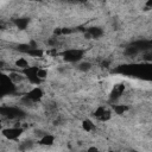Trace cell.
I'll list each match as a JSON object with an SVG mask.
<instances>
[{
	"instance_id": "6da1fadb",
	"label": "cell",
	"mask_w": 152,
	"mask_h": 152,
	"mask_svg": "<svg viewBox=\"0 0 152 152\" xmlns=\"http://www.w3.org/2000/svg\"><path fill=\"white\" fill-rule=\"evenodd\" d=\"M21 132H23L21 128L14 127V126H11V127H8V128H4V129H2V134H4L6 138L11 139V140L19 138L20 134H21Z\"/></svg>"
},
{
	"instance_id": "7a4b0ae2",
	"label": "cell",
	"mask_w": 152,
	"mask_h": 152,
	"mask_svg": "<svg viewBox=\"0 0 152 152\" xmlns=\"http://www.w3.org/2000/svg\"><path fill=\"white\" fill-rule=\"evenodd\" d=\"M83 56V52L81 50H68L65 53H64V59L68 61V62H78Z\"/></svg>"
},
{
	"instance_id": "3957f363",
	"label": "cell",
	"mask_w": 152,
	"mask_h": 152,
	"mask_svg": "<svg viewBox=\"0 0 152 152\" xmlns=\"http://www.w3.org/2000/svg\"><path fill=\"white\" fill-rule=\"evenodd\" d=\"M14 64H15V66H17V68L23 69V70H26V69H28V68H30L28 61H27L26 58H24V57H19V58L14 62Z\"/></svg>"
},
{
	"instance_id": "277c9868",
	"label": "cell",
	"mask_w": 152,
	"mask_h": 152,
	"mask_svg": "<svg viewBox=\"0 0 152 152\" xmlns=\"http://www.w3.org/2000/svg\"><path fill=\"white\" fill-rule=\"evenodd\" d=\"M53 141H55L53 135L48 134V133H46L43 138H40V139H39V142H40L42 145H45V146H50V145H52V144H53Z\"/></svg>"
},
{
	"instance_id": "5b68a950",
	"label": "cell",
	"mask_w": 152,
	"mask_h": 152,
	"mask_svg": "<svg viewBox=\"0 0 152 152\" xmlns=\"http://www.w3.org/2000/svg\"><path fill=\"white\" fill-rule=\"evenodd\" d=\"M77 69H78L80 71H83V72L89 71V70L91 69V63L88 62V61H82V62H80V63L77 64Z\"/></svg>"
},
{
	"instance_id": "8992f818",
	"label": "cell",
	"mask_w": 152,
	"mask_h": 152,
	"mask_svg": "<svg viewBox=\"0 0 152 152\" xmlns=\"http://www.w3.org/2000/svg\"><path fill=\"white\" fill-rule=\"evenodd\" d=\"M27 24H28V19H26V18H20V19H17V20H15V25H17L20 30L26 28Z\"/></svg>"
},
{
	"instance_id": "52a82bcc",
	"label": "cell",
	"mask_w": 152,
	"mask_h": 152,
	"mask_svg": "<svg viewBox=\"0 0 152 152\" xmlns=\"http://www.w3.org/2000/svg\"><path fill=\"white\" fill-rule=\"evenodd\" d=\"M128 110V107L126 106V104H115L114 106V112L116 113V114H124L125 112H127Z\"/></svg>"
},
{
	"instance_id": "ba28073f",
	"label": "cell",
	"mask_w": 152,
	"mask_h": 152,
	"mask_svg": "<svg viewBox=\"0 0 152 152\" xmlns=\"http://www.w3.org/2000/svg\"><path fill=\"white\" fill-rule=\"evenodd\" d=\"M82 127H83V129H84L86 132H91V131L94 129V124H93L90 120H84V121L82 122Z\"/></svg>"
},
{
	"instance_id": "9c48e42d",
	"label": "cell",
	"mask_w": 152,
	"mask_h": 152,
	"mask_svg": "<svg viewBox=\"0 0 152 152\" xmlns=\"http://www.w3.org/2000/svg\"><path fill=\"white\" fill-rule=\"evenodd\" d=\"M87 152H100V151L97 150V147H95V146H91V147H89V148L87 150Z\"/></svg>"
},
{
	"instance_id": "30bf717a",
	"label": "cell",
	"mask_w": 152,
	"mask_h": 152,
	"mask_svg": "<svg viewBox=\"0 0 152 152\" xmlns=\"http://www.w3.org/2000/svg\"><path fill=\"white\" fill-rule=\"evenodd\" d=\"M145 6H146L148 10H152V0H150V1H146V2H145Z\"/></svg>"
},
{
	"instance_id": "8fae6325",
	"label": "cell",
	"mask_w": 152,
	"mask_h": 152,
	"mask_svg": "<svg viewBox=\"0 0 152 152\" xmlns=\"http://www.w3.org/2000/svg\"><path fill=\"white\" fill-rule=\"evenodd\" d=\"M132 152H138V151H132Z\"/></svg>"
}]
</instances>
